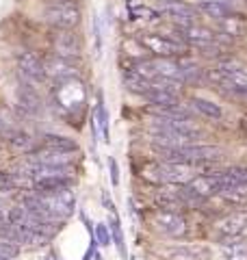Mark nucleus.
<instances>
[{
  "mask_svg": "<svg viewBox=\"0 0 247 260\" xmlns=\"http://www.w3.org/2000/svg\"><path fill=\"white\" fill-rule=\"evenodd\" d=\"M24 206L37 217L52 219V221H65L72 217L74 208H76V198H74L72 189L52 191V193H35L24 198Z\"/></svg>",
  "mask_w": 247,
  "mask_h": 260,
  "instance_id": "1",
  "label": "nucleus"
},
{
  "mask_svg": "<svg viewBox=\"0 0 247 260\" xmlns=\"http://www.w3.org/2000/svg\"><path fill=\"white\" fill-rule=\"evenodd\" d=\"M154 152L159 154L161 160L167 162H184V165H202V162L219 160L224 156V150L219 145H174V148H165V145H152Z\"/></svg>",
  "mask_w": 247,
  "mask_h": 260,
  "instance_id": "2",
  "label": "nucleus"
},
{
  "mask_svg": "<svg viewBox=\"0 0 247 260\" xmlns=\"http://www.w3.org/2000/svg\"><path fill=\"white\" fill-rule=\"evenodd\" d=\"M208 80L228 93L247 95V68L234 59H221L208 70Z\"/></svg>",
  "mask_w": 247,
  "mask_h": 260,
  "instance_id": "3",
  "label": "nucleus"
},
{
  "mask_svg": "<svg viewBox=\"0 0 247 260\" xmlns=\"http://www.w3.org/2000/svg\"><path fill=\"white\" fill-rule=\"evenodd\" d=\"M195 165H184V162H147L141 169L145 180L156 184H187L195 176Z\"/></svg>",
  "mask_w": 247,
  "mask_h": 260,
  "instance_id": "4",
  "label": "nucleus"
},
{
  "mask_svg": "<svg viewBox=\"0 0 247 260\" xmlns=\"http://www.w3.org/2000/svg\"><path fill=\"white\" fill-rule=\"evenodd\" d=\"M54 102L61 109L63 115H68V117H76L85 111L87 91L78 80V76L54 83Z\"/></svg>",
  "mask_w": 247,
  "mask_h": 260,
  "instance_id": "5",
  "label": "nucleus"
},
{
  "mask_svg": "<svg viewBox=\"0 0 247 260\" xmlns=\"http://www.w3.org/2000/svg\"><path fill=\"white\" fill-rule=\"evenodd\" d=\"M137 39L150 54L165 56V59H176V56H180V52H184V48H187V44L180 37L161 35V32H141Z\"/></svg>",
  "mask_w": 247,
  "mask_h": 260,
  "instance_id": "6",
  "label": "nucleus"
},
{
  "mask_svg": "<svg viewBox=\"0 0 247 260\" xmlns=\"http://www.w3.org/2000/svg\"><path fill=\"white\" fill-rule=\"evenodd\" d=\"M247 237V210H236L226 217H221L219 221L212 225V239L219 245L221 243H230V241H238Z\"/></svg>",
  "mask_w": 247,
  "mask_h": 260,
  "instance_id": "7",
  "label": "nucleus"
},
{
  "mask_svg": "<svg viewBox=\"0 0 247 260\" xmlns=\"http://www.w3.org/2000/svg\"><path fill=\"white\" fill-rule=\"evenodd\" d=\"M44 15H46V22L52 24L54 28L72 30L80 22V7L76 3H72V0H59V3H50Z\"/></svg>",
  "mask_w": 247,
  "mask_h": 260,
  "instance_id": "8",
  "label": "nucleus"
},
{
  "mask_svg": "<svg viewBox=\"0 0 247 260\" xmlns=\"http://www.w3.org/2000/svg\"><path fill=\"white\" fill-rule=\"evenodd\" d=\"M152 225L159 234L169 237V239H178L187 234V219L180 210H165V208L154 210Z\"/></svg>",
  "mask_w": 247,
  "mask_h": 260,
  "instance_id": "9",
  "label": "nucleus"
},
{
  "mask_svg": "<svg viewBox=\"0 0 247 260\" xmlns=\"http://www.w3.org/2000/svg\"><path fill=\"white\" fill-rule=\"evenodd\" d=\"M0 239L7 241V243H13V245H26V247H39V245H46L50 237L41 234L37 230H30V228H24V225H13L9 221H3L0 223Z\"/></svg>",
  "mask_w": 247,
  "mask_h": 260,
  "instance_id": "10",
  "label": "nucleus"
},
{
  "mask_svg": "<svg viewBox=\"0 0 247 260\" xmlns=\"http://www.w3.org/2000/svg\"><path fill=\"white\" fill-rule=\"evenodd\" d=\"M184 186L193 195H197L200 200H208V198H212V195H219L221 191L226 189V180H224V176H221V172H215V174H197Z\"/></svg>",
  "mask_w": 247,
  "mask_h": 260,
  "instance_id": "11",
  "label": "nucleus"
},
{
  "mask_svg": "<svg viewBox=\"0 0 247 260\" xmlns=\"http://www.w3.org/2000/svg\"><path fill=\"white\" fill-rule=\"evenodd\" d=\"M159 13L165 15L169 22H174L176 26H189V24L197 22L195 7L182 3V0H169V3H163Z\"/></svg>",
  "mask_w": 247,
  "mask_h": 260,
  "instance_id": "12",
  "label": "nucleus"
},
{
  "mask_svg": "<svg viewBox=\"0 0 247 260\" xmlns=\"http://www.w3.org/2000/svg\"><path fill=\"white\" fill-rule=\"evenodd\" d=\"M15 63H18V72H20V76L24 83H28L33 87H37L39 83H44V63H41L39 59L33 52L28 50H24L20 52L18 56H15Z\"/></svg>",
  "mask_w": 247,
  "mask_h": 260,
  "instance_id": "13",
  "label": "nucleus"
},
{
  "mask_svg": "<svg viewBox=\"0 0 247 260\" xmlns=\"http://www.w3.org/2000/svg\"><path fill=\"white\" fill-rule=\"evenodd\" d=\"M52 46H54V54L61 56V59H68V61H74L78 59L80 52H82V46H80V39L74 35L72 30H61L54 35L52 39Z\"/></svg>",
  "mask_w": 247,
  "mask_h": 260,
  "instance_id": "14",
  "label": "nucleus"
},
{
  "mask_svg": "<svg viewBox=\"0 0 247 260\" xmlns=\"http://www.w3.org/2000/svg\"><path fill=\"white\" fill-rule=\"evenodd\" d=\"M28 156L37 162H44V165L50 167H70L74 160H76V152H61V150H52V148H35L33 152H28Z\"/></svg>",
  "mask_w": 247,
  "mask_h": 260,
  "instance_id": "15",
  "label": "nucleus"
},
{
  "mask_svg": "<svg viewBox=\"0 0 247 260\" xmlns=\"http://www.w3.org/2000/svg\"><path fill=\"white\" fill-rule=\"evenodd\" d=\"M44 63V74L46 78H52L54 83H59V80H65V78H74L78 76L76 72V65H74V61H68V59H61V56H48Z\"/></svg>",
  "mask_w": 247,
  "mask_h": 260,
  "instance_id": "16",
  "label": "nucleus"
},
{
  "mask_svg": "<svg viewBox=\"0 0 247 260\" xmlns=\"http://www.w3.org/2000/svg\"><path fill=\"white\" fill-rule=\"evenodd\" d=\"M195 11L204 13L206 18H210L215 22L228 18L230 13H234L230 0H197V3H195Z\"/></svg>",
  "mask_w": 247,
  "mask_h": 260,
  "instance_id": "17",
  "label": "nucleus"
},
{
  "mask_svg": "<svg viewBox=\"0 0 247 260\" xmlns=\"http://www.w3.org/2000/svg\"><path fill=\"white\" fill-rule=\"evenodd\" d=\"M18 107L26 115H39L41 113V98L33 85L22 83V87L18 89Z\"/></svg>",
  "mask_w": 247,
  "mask_h": 260,
  "instance_id": "18",
  "label": "nucleus"
},
{
  "mask_svg": "<svg viewBox=\"0 0 247 260\" xmlns=\"http://www.w3.org/2000/svg\"><path fill=\"white\" fill-rule=\"evenodd\" d=\"M169 260H210L212 251L206 245H178L167 251Z\"/></svg>",
  "mask_w": 247,
  "mask_h": 260,
  "instance_id": "19",
  "label": "nucleus"
},
{
  "mask_svg": "<svg viewBox=\"0 0 247 260\" xmlns=\"http://www.w3.org/2000/svg\"><path fill=\"white\" fill-rule=\"evenodd\" d=\"M74 186V178L70 174L63 176H50V178H41V180L33 182L35 193H52V191H63V189H72Z\"/></svg>",
  "mask_w": 247,
  "mask_h": 260,
  "instance_id": "20",
  "label": "nucleus"
},
{
  "mask_svg": "<svg viewBox=\"0 0 247 260\" xmlns=\"http://www.w3.org/2000/svg\"><path fill=\"white\" fill-rule=\"evenodd\" d=\"M126 9L130 13V18L139 20V22H159L161 20L159 9L145 5L143 0H126Z\"/></svg>",
  "mask_w": 247,
  "mask_h": 260,
  "instance_id": "21",
  "label": "nucleus"
},
{
  "mask_svg": "<svg viewBox=\"0 0 247 260\" xmlns=\"http://www.w3.org/2000/svg\"><path fill=\"white\" fill-rule=\"evenodd\" d=\"M191 107L200 113V115H204L206 119H212V121H219L224 119V111H221L219 104H215L212 100H206V98H200L195 95L191 100Z\"/></svg>",
  "mask_w": 247,
  "mask_h": 260,
  "instance_id": "22",
  "label": "nucleus"
},
{
  "mask_svg": "<svg viewBox=\"0 0 247 260\" xmlns=\"http://www.w3.org/2000/svg\"><path fill=\"white\" fill-rule=\"evenodd\" d=\"M219 195H221V200L228 202V204H232V206H247V184L226 186Z\"/></svg>",
  "mask_w": 247,
  "mask_h": 260,
  "instance_id": "23",
  "label": "nucleus"
},
{
  "mask_svg": "<svg viewBox=\"0 0 247 260\" xmlns=\"http://www.w3.org/2000/svg\"><path fill=\"white\" fill-rule=\"evenodd\" d=\"M221 256L226 260H247V241L238 239V241L221 243Z\"/></svg>",
  "mask_w": 247,
  "mask_h": 260,
  "instance_id": "24",
  "label": "nucleus"
},
{
  "mask_svg": "<svg viewBox=\"0 0 247 260\" xmlns=\"http://www.w3.org/2000/svg\"><path fill=\"white\" fill-rule=\"evenodd\" d=\"M44 148H52V150H61V152H78V145L70 137H61V135H46L44 137Z\"/></svg>",
  "mask_w": 247,
  "mask_h": 260,
  "instance_id": "25",
  "label": "nucleus"
},
{
  "mask_svg": "<svg viewBox=\"0 0 247 260\" xmlns=\"http://www.w3.org/2000/svg\"><path fill=\"white\" fill-rule=\"evenodd\" d=\"M217 26H219V30L224 32V35H228V37H241L245 24H243V20L238 18V15L230 13L228 18H224V20L217 22Z\"/></svg>",
  "mask_w": 247,
  "mask_h": 260,
  "instance_id": "26",
  "label": "nucleus"
},
{
  "mask_svg": "<svg viewBox=\"0 0 247 260\" xmlns=\"http://www.w3.org/2000/svg\"><path fill=\"white\" fill-rule=\"evenodd\" d=\"M94 121H96V126H98V133H102L104 141L109 143V113H106V109H104L102 98H98L96 113H94Z\"/></svg>",
  "mask_w": 247,
  "mask_h": 260,
  "instance_id": "27",
  "label": "nucleus"
},
{
  "mask_svg": "<svg viewBox=\"0 0 247 260\" xmlns=\"http://www.w3.org/2000/svg\"><path fill=\"white\" fill-rule=\"evenodd\" d=\"M226 180V186H232V184H247V167L243 165H234V167H228L221 172Z\"/></svg>",
  "mask_w": 247,
  "mask_h": 260,
  "instance_id": "28",
  "label": "nucleus"
},
{
  "mask_svg": "<svg viewBox=\"0 0 247 260\" xmlns=\"http://www.w3.org/2000/svg\"><path fill=\"white\" fill-rule=\"evenodd\" d=\"M111 239L115 241V245H117V251H119L123 258H126V249H123V237H121V228H119L117 219L111 223Z\"/></svg>",
  "mask_w": 247,
  "mask_h": 260,
  "instance_id": "29",
  "label": "nucleus"
},
{
  "mask_svg": "<svg viewBox=\"0 0 247 260\" xmlns=\"http://www.w3.org/2000/svg\"><path fill=\"white\" fill-rule=\"evenodd\" d=\"M20 254V247L13 245V243H7L0 239V260H13Z\"/></svg>",
  "mask_w": 247,
  "mask_h": 260,
  "instance_id": "30",
  "label": "nucleus"
},
{
  "mask_svg": "<svg viewBox=\"0 0 247 260\" xmlns=\"http://www.w3.org/2000/svg\"><path fill=\"white\" fill-rule=\"evenodd\" d=\"M96 239H98V243H100L102 247L111 245V243H113V239H111V228L106 225V223H98L96 225Z\"/></svg>",
  "mask_w": 247,
  "mask_h": 260,
  "instance_id": "31",
  "label": "nucleus"
},
{
  "mask_svg": "<svg viewBox=\"0 0 247 260\" xmlns=\"http://www.w3.org/2000/svg\"><path fill=\"white\" fill-rule=\"evenodd\" d=\"M18 189V182H15V178L7 172H0V193H11Z\"/></svg>",
  "mask_w": 247,
  "mask_h": 260,
  "instance_id": "32",
  "label": "nucleus"
},
{
  "mask_svg": "<svg viewBox=\"0 0 247 260\" xmlns=\"http://www.w3.org/2000/svg\"><path fill=\"white\" fill-rule=\"evenodd\" d=\"M109 169H111V182L117 186L119 184V167H117V160H115L113 156L109 158Z\"/></svg>",
  "mask_w": 247,
  "mask_h": 260,
  "instance_id": "33",
  "label": "nucleus"
},
{
  "mask_svg": "<svg viewBox=\"0 0 247 260\" xmlns=\"http://www.w3.org/2000/svg\"><path fill=\"white\" fill-rule=\"evenodd\" d=\"M94 35H96V50H100V46H102V35H100V24H98V20L94 22Z\"/></svg>",
  "mask_w": 247,
  "mask_h": 260,
  "instance_id": "34",
  "label": "nucleus"
},
{
  "mask_svg": "<svg viewBox=\"0 0 247 260\" xmlns=\"http://www.w3.org/2000/svg\"><path fill=\"white\" fill-rule=\"evenodd\" d=\"M3 221H7V213L3 210V206H0V223H3Z\"/></svg>",
  "mask_w": 247,
  "mask_h": 260,
  "instance_id": "35",
  "label": "nucleus"
},
{
  "mask_svg": "<svg viewBox=\"0 0 247 260\" xmlns=\"http://www.w3.org/2000/svg\"><path fill=\"white\" fill-rule=\"evenodd\" d=\"M50 3H59V0H50Z\"/></svg>",
  "mask_w": 247,
  "mask_h": 260,
  "instance_id": "36",
  "label": "nucleus"
},
{
  "mask_svg": "<svg viewBox=\"0 0 247 260\" xmlns=\"http://www.w3.org/2000/svg\"><path fill=\"white\" fill-rule=\"evenodd\" d=\"M245 128H247V119H245Z\"/></svg>",
  "mask_w": 247,
  "mask_h": 260,
  "instance_id": "37",
  "label": "nucleus"
},
{
  "mask_svg": "<svg viewBox=\"0 0 247 260\" xmlns=\"http://www.w3.org/2000/svg\"><path fill=\"white\" fill-rule=\"evenodd\" d=\"M163 3H169V0H163Z\"/></svg>",
  "mask_w": 247,
  "mask_h": 260,
  "instance_id": "38",
  "label": "nucleus"
}]
</instances>
